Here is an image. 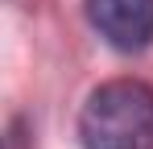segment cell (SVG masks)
Instances as JSON below:
<instances>
[{
  "label": "cell",
  "instance_id": "1",
  "mask_svg": "<svg viewBox=\"0 0 153 149\" xmlns=\"http://www.w3.org/2000/svg\"><path fill=\"white\" fill-rule=\"evenodd\" d=\"M83 149H153V87L141 79L100 83L79 112Z\"/></svg>",
  "mask_w": 153,
  "mask_h": 149
},
{
  "label": "cell",
  "instance_id": "2",
  "mask_svg": "<svg viewBox=\"0 0 153 149\" xmlns=\"http://www.w3.org/2000/svg\"><path fill=\"white\" fill-rule=\"evenodd\" d=\"M87 21L108 46L132 54L153 42V0H87Z\"/></svg>",
  "mask_w": 153,
  "mask_h": 149
}]
</instances>
